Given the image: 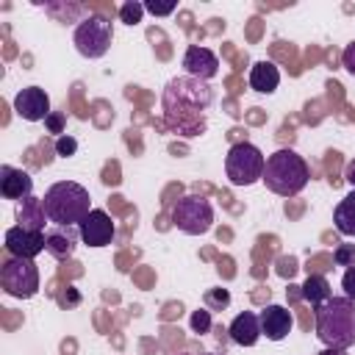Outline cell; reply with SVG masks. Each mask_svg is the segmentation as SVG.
Wrapping results in <instances>:
<instances>
[{"label": "cell", "instance_id": "1", "mask_svg": "<svg viewBox=\"0 0 355 355\" xmlns=\"http://www.w3.org/2000/svg\"><path fill=\"white\" fill-rule=\"evenodd\" d=\"M214 103V89L208 86V80L183 75V78H172L161 94V105H164V122L169 130L191 139L200 136L205 130V111Z\"/></svg>", "mask_w": 355, "mask_h": 355}, {"label": "cell", "instance_id": "2", "mask_svg": "<svg viewBox=\"0 0 355 355\" xmlns=\"http://www.w3.org/2000/svg\"><path fill=\"white\" fill-rule=\"evenodd\" d=\"M42 205H44V214H47L50 225L78 227L92 211V197H89L86 186H80L75 180H58L44 191Z\"/></svg>", "mask_w": 355, "mask_h": 355}, {"label": "cell", "instance_id": "3", "mask_svg": "<svg viewBox=\"0 0 355 355\" xmlns=\"http://www.w3.org/2000/svg\"><path fill=\"white\" fill-rule=\"evenodd\" d=\"M316 336L324 347H355V302L349 297H330L316 308Z\"/></svg>", "mask_w": 355, "mask_h": 355}, {"label": "cell", "instance_id": "4", "mask_svg": "<svg viewBox=\"0 0 355 355\" xmlns=\"http://www.w3.org/2000/svg\"><path fill=\"white\" fill-rule=\"evenodd\" d=\"M308 178H311V169H308L305 158L288 147H283L266 158L263 183L269 191H275L280 197H297L308 186Z\"/></svg>", "mask_w": 355, "mask_h": 355}, {"label": "cell", "instance_id": "5", "mask_svg": "<svg viewBox=\"0 0 355 355\" xmlns=\"http://www.w3.org/2000/svg\"><path fill=\"white\" fill-rule=\"evenodd\" d=\"M263 166H266L263 153L250 141L233 144L225 155V172L233 186H252L263 180Z\"/></svg>", "mask_w": 355, "mask_h": 355}, {"label": "cell", "instance_id": "6", "mask_svg": "<svg viewBox=\"0 0 355 355\" xmlns=\"http://www.w3.org/2000/svg\"><path fill=\"white\" fill-rule=\"evenodd\" d=\"M72 42L83 58H103L114 42V22L103 14H89L78 22Z\"/></svg>", "mask_w": 355, "mask_h": 355}, {"label": "cell", "instance_id": "7", "mask_svg": "<svg viewBox=\"0 0 355 355\" xmlns=\"http://www.w3.org/2000/svg\"><path fill=\"white\" fill-rule=\"evenodd\" d=\"M172 225L186 236H202L214 225V205L200 194L180 197L172 208Z\"/></svg>", "mask_w": 355, "mask_h": 355}, {"label": "cell", "instance_id": "8", "mask_svg": "<svg viewBox=\"0 0 355 355\" xmlns=\"http://www.w3.org/2000/svg\"><path fill=\"white\" fill-rule=\"evenodd\" d=\"M0 286L8 297L31 300L39 291V269L31 258H8L0 266Z\"/></svg>", "mask_w": 355, "mask_h": 355}, {"label": "cell", "instance_id": "9", "mask_svg": "<svg viewBox=\"0 0 355 355\" xmlns=\"http://www.w3.org/2000/svg\"><path fill=\"white\" fill-rule=\"evenodd\" d=\"M3 241H6L8 255H14V258H31L33 261L39 252L47 250V233L44 230H28L22 225L8 227Z\"/></svg>", "mask_w": 355, "mask_h": 355}, {"label": "cell", "instance_id": "10", "mask_svg": "<svg viewBox=\"0 0 355 355\" xmlns=\"http://www.w3.org/2000/svg\"><path fill=\"white\" fill-rule=\"evenodd\" d=\"M14 111L17 116H22L25 122H42L47 119L53 111H50V97L42 86H25L17 92L14 97Z\"/></svg>", "mask_w": 355, "mask_h": 355}, {"label": "cell", "instance_id": "11", "mask_svg": "<svg viewBox=\"0 0 355 355\" xmlns=\"http://www.w3.org/2000/svg\"><path fill=\"white\" fill-rule=\"evenodd\" d=\"M80 241L89 247H105L114 241V219L108 216V211L103 208H92L89 216L78 225Z\"/></svg>", "mask_w": 355, "mask_h": 355}, {"label": "cell", "instance_id": "12", "mask_svg": "<svg viewBox=\"0 0 355 355\" xmlns=\"http://www.w3.org/2000/svg\"><path fill=\"white\" fill-rule=\"evenodd\" d=\"M183 69H186V75H191V78L211 80V78L219 75V58H216V53H211L208 47L189 44L186 53H183Z\"/></svg>", "mask_w": 355, "mask_h": 355}, {"label": "cell", "instance_id": "13", "mask_svg": "<svg viewBox=\"0 0 355 355\" xmlns=\"http://www.w3.org/2000/svg\"><path fill=\"white\" fill-rule=\"evenodd\" d=\"M258 319H261V336H266L269 341H283L291 333V324H294L291 311L283 308V305H266L258 313Z\"/></svg>", "mask_w": 355, "mask_h": 355}, {"label": "cell", "instance_id": "14", "mask_svg": "<svg viewBox=\"0 0 355 355\" xmlns=\"http://www.w3.org/2000/svg\"><path fill=\"white\" fill-rule=\"evenodd\" d=\"M31 191H33V178L25 169L8 166V164L0 166V194L6 200H28L33 197Z\"/></svg>", "mask_w": 355, "mask_h": 355}, {"label": "cell", "instance_id": "15", "mask_svg": "<svg viewBox=\"0 0 355 355\" xmlns=\"http://www.w3.org/2000/svg\"><path fill=\"white\" fill-rule=\"evenodd\" d=\"M227 333H230L233 344H239V347H252V344L261 338V319H258V313H252V311L239 313V316L230 322Z\"/></svg>", "mask_w": 355, "mask_h": 355}, {"label": "cell", "instance_id": "16", "mask_svg": "<svg viewBox=\"0 0 355 355\" xmlns=\"http://www.w3.org/2000/svg\"><path fill=\"white\" fill-rule=\"evenodd\" d=\"M280 86V69L272 61H255L250 67V89L258 94H272Z\"/></svg>", "mask_w": 355, "mask_h": 355}, {"label": "cell", "instance_id": "17", "mask_svg": "<svg viewBox=\"0 0 355 355\" xmlns=\"http://www.w3.org/2000/svg\"><path fill=\"white\" fill-rule=\"evenodd\" d=\"M75 239H80V233L75 227H53L47 230V252L53 258H72L75 252Z\"/></svg>", "mask_w": 355, "mask_h": 355}, {"label": "cell", "instance_id": "18", "mask_svg": "<svg viewBox=\"0 0 355 355\" xmlns=\"http://www.w3.org/2000/svg\"><path fill=\"white\" fill-rule=\"evenodd\" d=\"M300 294H302V300H305V302H311V308H313V311H316L319 305H324V302L333 297L327 277H324V275H311V272H308L305 283L300 286Z\"/></svg>", "mask_w": 355, "mask_h": 355}, {"label": "cell", "instance_id": "19", "mask_svg": "<svg viewBox=\"0 0 355 355\" xmlns=\"http://www.w3.org/2000/svg\"><path fill=\"white\" fill-rule=\"evenodd\" d=\"M333 222L341 236H355V189L347 197H341V202L333 211Z\"/></svg>", "mask_w": 355, "mask_h": 355}, {"label": "cell", "instance_id": "20", "mask_svg": "<svg viewBox=\"0 0 355 355\" xmlns=\"http://www.w3.org/2000/svg\"><path fill=\"white\" fill-rule=\"evenodd\" d=\"M17 219H19V225L28 227V230H44L47 214H44L42 200H36V197L22 200V205H19V211H17Z\"/></svg>", "mask_w": 355, "mask_h": 355}, {"label": "cell", "instance_id": "21", "mask_svg": "<svg viewBox=\"0 0 355 355\" xmlns=\"http://www.w3.org/2000/svg\"><path fill=\"white\" fill-rule=\"evenodd\" d=\"M141 14H144V3H136V0H128L119 6V19L125 25H139L141 22Z\"/></svg>", "mask_w": 355, "mask_h": 355}, {"label": "cell", "instance_id": "22", "mask_svg": "<svg viewBox=\"0 0 355 355\" xmlns=\"http://www.w3.org/2000/svg\"><path fill=\"white\" fill-rule=\"evenodd\" d=\"M191 330L194 333H208L211 330V311L208 308H200L191 313Z\"/></svg>", "mask_w": 355, "mask_h": 355}, {"label": "cell", "instance_id": "23", "mask_svg": "<svg viewBox=\"0 0 355 355\" xmlns=\"http://www.w3.org/2000/svg\"><path fill=\"white\" fill-rule=\"evenodd\" d=\"M55 153H58V155H64V158H67V155H75V153H78V141H75L72 136H67V133H64V136H58V139H55Z\"/></svg>", "mask_w": 355, "mask_h": 355}, {"label": "cell", "instance_id": "24", "mask_svg": "<svg viewBox=\"0 0 355 355\" xmlns=\"http://www.w3.org/2000/svg\"><path fill=\"white\" fill-rule=\"evenodd\" d=\"M205 302H208V311L225 308V305L230 302V294H227L225 288H216V291H208V294H205Z\"/></svg>", "mask_w": 355, "mask_h": 355}, {"label": "cell", "instance_id": "25", "mask_svg": "<svg viewBox=\"0 0 355 355\" xmlns=\"http://www.w3.org/2000/svg\"><path fill=\"white\" fill-rule=\"evenodd\" d=\"M341 288H344V297H349L355 302V266H349L341 277Z\"/></svg>", "mask_w": 355, "mask_h": 355}, {"label": "cell", "instance_id": "26", "mask_svg": "<svg viewBox=\"0 0 355 355\" xmlns=\"http://www.w3.org/2000/svg\"><path fill=\"white\" fill-rule=\"evenodd\" d=\"M178 8V3H144V11H150V14H155V17H166V14H172Z\"/></svg>", "mask_w": 355, "mask_h": 355}, {"label": "cell", "instance_id": "27", "mask_svg": "<svg viewBox=\"0 0 355 355\" xmlns=\"http://www.w3.org/2000/svg\"><path fill=\"white\" fill-rule=\"evenodd\" d=\"M341 64H344V69H347L349 75H355V42H349V44L344 47V53H341Z\"/></svg>", "mask_w": 355, "mask_h": 355}, {"label": "cell", "instance_id": "28", "mask_svg": "<svg viewBox=\"0 0 355 355\" xmlns=\"http://www.w3.org/2000/svg\"><path fill=\"white\" fill-rule=\"evenodd\" d=\"M44 125H47V130H50V133H64V114L53 111V114L44 119Z\"/></svg>", "mask_w": 355, "mask_h": 355}, {"label": "cell", "instance_id": "29", "mask_svg": "<svg viewBox=\"0 0 355 355\" xmlns=\"http://www.w3.org/2000/svg\"><path fill=\"white\" fill-rule=\"evenodd\" d=\"M349 258H352V250H349V247H344V250L336 252V261H338L341 266H355V263H349Z\"/></svg>", "mask_w": 355, "mask_h": 355}, {"label": "cell", "instance_id": "30", "mask_svg": "<svg viewBox=\"0 0 355 355\" xmlns=\"http://www.w3.org/2000/svg\"><path fill=\"white\" fill-rule=\"evenodd\" d=\"M344 178H347V183H352V186H355V158L347 164V172H344Z\"/></svg>", "mask_w": 355, "mask_h": 355}, {"label": "cell", "instance_id": "31", "mask_svg": "<svg viewBox=\"0 0 355 355\" xmlns=\"http://www.w3.org/2000/svg\"><path fill=\"white\" fill-rule=\"evenodd\" d=\"M294 272V261L288 258V261H280V275H291Z\"/></svg>", "mask_w": 355, "mask_h": 355}, {"label": "cell", "instance_id": "32", "mask_svg": "<svg viewBox=\"0 0 355 355\" xmlns=\"http://www.w3.org/2000/svg\"><path fill=\"white\" fill-rule=\"evenodd\" d=\"M319 355H347V349H336V347H324Z\"/></svg>", "mask_w": 355, "mask_h": 355}, {"label": "cell", "instance_id": "33", "mask_svg": "<svg viewBox=\"0 0 355 355\" xmlns=\"http://www.w3.org/2000/svg\"><path fill=\"white\" fill-rule=\"evenodd\" d=\"M202 355H216V352H202Z\"/></svg>", "mask_w": 355, "mask_h": 355}]
</instances>
